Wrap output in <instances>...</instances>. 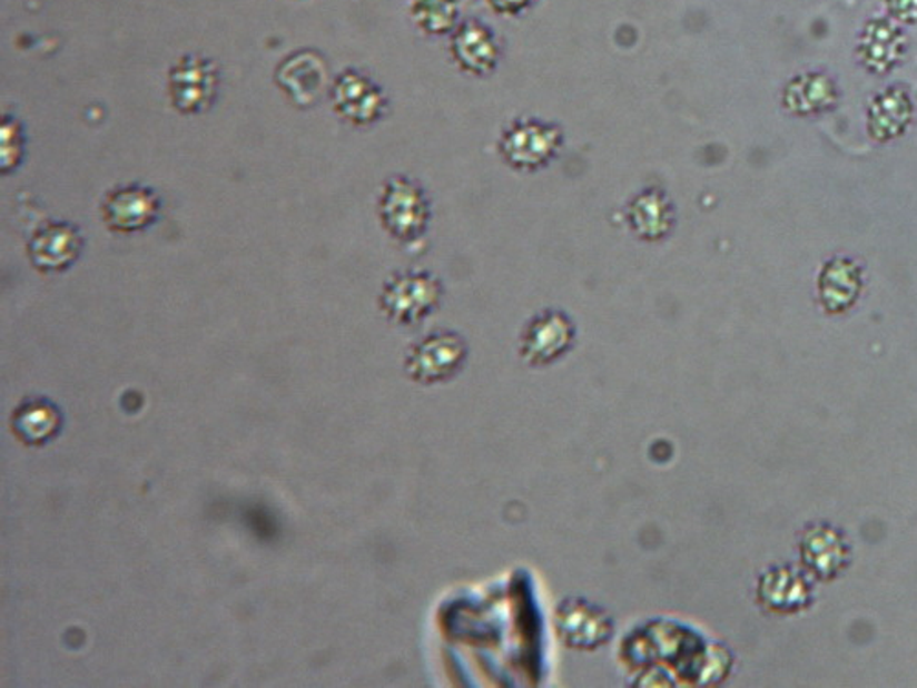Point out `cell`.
I'll list each match as a JSON object with an SVG mask.
<instances>
[{
  "label": "cell",
  "instance_id": "obj_5",
  "mask_svg": "<svg viewBox=\"0 0 917 688\" xmlns=\"http://www.w3.org/2000/svg\"><path fill=\"white\" fill-rule=\"evenodd\" d=\"M563 135L556 126L536 120L512 124L501 136V155L512 167L538 169L556 157Z\"/></svg>",
  "mask_w": 917,
  "mask_h": 688
},
{
  "label": "cell",
  "instance_id": "obj_8",
  "mask_svg": "<svg viewBox=\"0 0 917 688\" xmlns=\"http://www.w3.org/2000/svg\"><path fill=\"white\" fill-rule=\"evenodd\" d=\"M556 630L569 648L594 650L610 641L613 621L600 606L576 597L562 600V605L558 606Z\"/></svg>",
  "mask_w": 917,
  "mask_h": 688
},
{
  "label": "cell",
  "instance_id": "obj_14",
  "mask_svg": "<svg viewBox=\"0 0 917 688\" xmlns=\"http://www.w3.org/2000/svg\"><path fill=\"white\" fill-rule=\"evenodd\" d=\"M628 217H630L631 228L635 229L637 235H641L642 239H661L672 228V204L661 191L650 189L630 204Z\"/></svg>",
  "mask_w": 917,
  "mask_h": 688
},
{
  "label": "cell",
  "instance_id": "obj_1",
  "mask_svg": "<svg viewBox=\"0 0 917 688\" xmlns=\"http://www.w3.org/2000/svg\"><path fill=\"white\" fill-rule=\"evenodd\" d=\"M443 285L427 272H402L387 279L381 294V308L398 325L421 324L438 307Z\"/></svg>",
  "mask_w": 917,
  "mask_h": 688
},
{
  "label": "cell",
  "instance_id": "obj_11",
  "mask_svg": "<svg viewBox=\"0 0 917 688\" xmlns=\"http://www.w3.org/2000/svg\"><path fill=\"white\" fill-rule=\"evenodd\" d=\"M276 81L297 107H310L327 89V65L318 52L303 50L279 65Z\"/></svg>",
  "mask_w": 917,
  "mask_h": 688
},
{
  "label": "cell",
  "instance_id": "obj_13",
  "mask_svg": "<svg viewBox=\"0 0 917 688\" xmlns=\"http://www.w3.org/2000/svg\"><path fill=\"white\" fill-rule=\"evenodd\" d=\"M820 297L828 311L840 313L854 305L860 293V272L848 259H834L824 266L820 276Z\"/></svg>",
  "mask_w": 917,
  "mask_h": 688
},
{
  "label": "cell",
  "instance_id": "obj_7",
  "mask_svg": "<svg viewBox=\"0 0 917 688\" xmlns=\"http://www.w3.org/2000/svg\"><path fill=\"white\" fill-rule=\"evenodd\" d=\"M219 70L214 61L186 56L169 70V96L183 115H197L208 109L217 95Z\"/></svg>",
  "mask_w": 917,
  "mask_h": 688
},
{
  "label": "cell",
  "instance_id": "obj_16",
  "mask_svg": "<svg viewBox=\"0 0 917 688\" xmlns=\"http://www.w3.org/2000/svg\"><path fill=\"white\" fill-rule=\"evenodd\" d=\"M802 579L789 569H780L766 574L761 580L760 599L772 610H791L792 606H802L808 599V591L803 590Z\"/></svg>",
  "mask_w": 917,
  "mask_h": 688
},
{
  "label": "cell",
  "instance_id": "obj_15",
  "mask_svg": "<svg viewBox=\"0 0 917 688\" xmlns=\"http://www.w3.org/2000/svg\"><path fill=\"white\" fill-rule=\"evenodd\" d=\"M454 53L458 65L472 73L491 72L497 58L491 36L475 27L455 37Z\"/></svg>",
  "mask_w": 917,
  "mask_h": 688
},
{
  "label": "cell",
  "instance_id": "obj_6",
  "mask_svg": "<svg viewBox=\"0 0 917 688\" xmlns=\"http://www.w3.org/2000/svg\"><path fill=\"white\" fill-rule=\"evenodd\" d=\"M160 198L141 184L116 186L101 200L105 225L118 234H135L155 225L160 215Z\"/></svg>",
  "mask_w": 917,
  "mask_h": 688
},
{
  "label": "cell",
  "instance_id": "obj_12",
  "mask_svg": "<svg viewBox=\"0 0 917 688\" xmlns=\"http://www.w3.org/2000/svg\"><path fill=\"white\" fill-rule=\"evenodd\" d=\"M63 427V413L45 396H32L22 402L11 415V430L22 443L42 446L58 438Z\"/></svg>",
  "mask_w": 917,
  "mask_h": 688
},
{
  "label": "cell",
  "instance_id": "obj_4",
  "mask_svg": "<svg viewBox=\"0 0 917 688\" xmlns=\"http://www.w3.org/2000/svg\"><path fill=\"white\" fill-rule=\"evenodd\" d=\"M381 219L396 239H417L430 219V206L423 189L407 178L395 177L386 184L381 197Z\"/></svg>",
  "mask_w": 917,
  "mask_h": 688
},
{
  "label": "cell",
  "instance_id": "obj_18",
  "mask_svg": "<svg viewBox=\"0 0 917 688\" xmlns=\"http://www.w3.org/2000/svg\"><path fill=\"white\" fill-rule=\"evenodd\" d=\"M786 95L806 96V98L798 99L797 104L789 107L795 112H803V115L828 107L835 99L834 85L822 76H809V78L792 81Z\"/></svg>",
  "mask_w": 917,
  "mask_h": 688
},
{
  "label": "cell",
  "instance_id": "obj_9",
  "mask_svg": "<svg viewBox=\"0 0 917 688\" xmlns=\"http://www.w3.org/2000/svg\"><path fill=\"white\" fill-rule=\"evenodd\" d=\"M334 110L355 126H369L387 107V99L369 78L356 70L342 73L333 85Z\"/></svg>",
  "mask_w": 917,
  "mask_h": 688
},
{
  "label": "cell",
  "instance_id": "obj_10",
  "mask_svg": "<svg viewBox=\"0 0 917 688\" xmlns=\"http://www.w3.org/2000/svg\"><path fill=\"white\" fill-rule=\"evenodd\" d=\"M83 237L68 223H47L37 228L28 243V256L37 271L63 272L78 262Z\"/></svg>",
  "mask_w": 917,
  "mask_h": 688
},
{
  "label": "cell",
  "instance_id": "obj_3",
  "mask_svg": "<svg viewBox=\"0 0 917 688\" xmlns=\"http://www.w3.org/2000/svg\"><path fill=\"white\" fill-rule=\"evenodd\" d=\"M576 338V327L562 311H543L525 325L520 336V356L532 367L562 358Z\"/></svg>",
  "mask_w": 917,
  "mask_h": 688
},
{
  "label": "cell",
  "instance_id": "obj_2",
  "mask_svg": "<svg viewBox=\"0 0 917 688\" xmlns=\"http://www.w3.org/2000/svg\"><path fill=\"white\" fill-rule=\"evenodd\" d=\"M469 347L461 334L437 331L413 344L404 361V371L417 384H441L463 370Z\"/></svg>",
  "mask_w": 917,
  "mask_h": 688
},
{
  "label": "cell",
  "instance_id": "obj_17",
  "mask_svg": "<svg viewBox=\"0 0 917 688\" xmlns=\"http://www.w3.org/2000/svg\"><path fill=\"white\" fill-rule=\"evenodd\" d=\"M803 557L811 568L828 577L837 569V562L845 557V549L840 548V540L835 532H815L803 542Z\"/></svg>",
  "mask_w": 917,
  "mask_h": 688
},
{
  "label": "cell",
  "instance_id": "obj_19",
  "mask_svg": "<svg viewBox=\"0 0 917 688\" xmlns=\"http://www.w3.org/2000/svg\"><path fill=\"white\" fill-rule=\"evenodd\" d=\"M2 132L8 135V138L2 135V147L8 146V151H2V169H13L19 164V157H21V126L13 120H8V124L2 126Z\"/></svg>",
  "mask_w": 917,
  "mask_h": 688
},
{
  "label": "cell",
  "instance_id": "obj_20",
  "mask_svg": "<svg viewBox=\"0 0 917 688\" xmlns=\"http://www.w3.org/2000/svg\"><path fill=\"white\" fill-rule=\"evenodd\" d=\"M890 6L891 11H894L899 19H905V21H916L917 0H890Z\"/></svg>",
  "mask_w": 917,
  "mask_h": 688
}]
</instances>
